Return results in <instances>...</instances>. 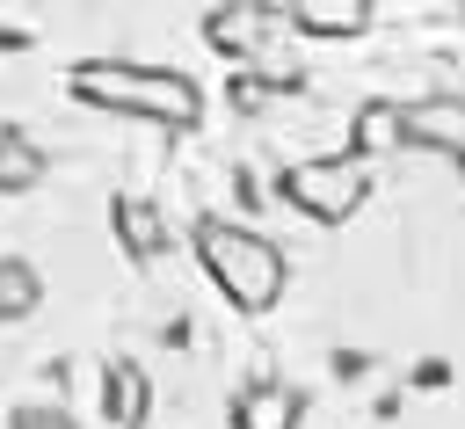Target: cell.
I'll return each instance as SVG.
<instances>
[{
  "mask_svg": "<svg viewBox=\"0 0 465 429\" xmlns=\"http://www.w3.org/2000/svg\"><path fill=\"white\" fill-rule=\"evenodd\" d=\"M65 95L102 109V116H138V124H167V131H189L203 116V87L189 73L131 65V58H80V65H65Z\"/></svg>",
  "mask_w": 465,
  "mask_h": 429,
  "instance_id": "1",
  "label": "cell"
},
{
  "mask_svg": "<svg viewBox=\"0 0 465 429\" xmlns=\"http://www.w3.org/2000/svg\"><path fill=\"white\" fill-rule=\"evenodd\" d=\"M196 262H203V276L225 291L232 313H269V305L283 298V284H291L283 247H276L269 233H254V225H232V218H203V225H196Z\"/></svg>",
  "mask_w": 465,
  "mask_h": 429,
  "instance_id": "2",
  "label": "cell"
},
{
  "mask_svg": "<svg viewBox=\"0 0 465 429\" xmlns=\"http://www.w3.org/2000/svg\"><path fill=\"white\" fill-rule=\"evenodd\" d=\"M363 196H371V175H363L356 153H341V160H305V167L283 175V204H298V211L320 218V225H341Z\"/></svg>",
  "mask_w": 465,
  "mask_h": 429,
  "instance_id": "3",
  "label": "cell"
},
{
  "mask_svg": "<svg viewBox=\"0 0 465 429\" xmlns=\"http://www.w3.org/2000/svg\"><path fill=\"white\" fill-rule=\"evenodd\" d=\"M400 138L429 145V153H465V102L458 95H429V102H400Z\"/></svg>",
  "mask_w": 465,
  "mask_h": 429,
  "instance_id": "4",
  "label": "cell"
},
{
  "mask_svg": "<svg viewBox=\"0 0 465 429\" xmlns=\"http://www.w3.org/2000/svg\"><path fill=\"white\" fill-rule=\"evenodd\" d=\"M298 414H305V400L276 378H254L232 393V429H298Z\"/></svg>",
  "mask_w": 465,
  "mask_h": 429,
  "instance_id": "5",
  "label": "cell"
},
{
  "mask_svg": "<svg viewBox=\"0 0 465 429\" xmlns=\"http://www.w3.org/2000/svg\"><path fill=\"white\" fill-rule=\"evenodd\" d=\"M109 225H116V240L131 247V262H160L167 225H160V211H153L145 196H116V204H109Z\"/></svg>",
  "mask_w": 465,
  "mask_h": 429,
  "instance_id": "6",
  "label": "cell"
},
{
  "mask_svg": "<svg viewBox=\"0 0 465 429\" xmlns=\"http://www.w3.org/2000/svg\"><path fill=\"white\" fill-rule=\"evenodd\" d=\"M291 22L305 36H363L371 29V0H291Z\"/></svg>",
  "mask_w": 465,
  "mask_h": 429,
  "instance_id": "7",
  "label": "cell"
},
{
  "mask_svg": "<svg viewBox=\"0 0 465 429\" xmlns=\"http://www.w3.org/2000/svg\"><path fill=\"white\" fill-rule=\"evenodd\" d=\"M36 305H44V276H36V262H22V254H0V327L29 320Z\"/></svg>",
  "mask_w": 465,
  "mask_h": 429,
  "instance_id": "8",
  "label": "cell"
},
{
  "mask_svg": "<svg viewBox=\"0 0 465 429\" xmlns=\"http://www.w3.org/2000/svg\"><path fill=\"white\" fill-rule=\"evenodd\" d=\"M102 407H109L116 429H138L145 422V371L138 364H109L102 371Z\"/></svg>",
  "mask_w": 465,
  "mask_h": 429,
  "instance_id": "9",
  "label": "cell"
},
{
  "mask_svg": "<svg viewBox=\"0 0 465 429\" xmlns=\"http://www.w3.org/2000/svg\"><path fill=\"white\" fill-rule=\"evenodd\" d=\"M44 182V145L29 131H0V196H22Z\"/></svg>",
  "mask_w": 465,
  "mask_h": 429,
  "instance_id": "10",
  "label": "cell"
},
{
  "mask_svg": "<svg viewBox=\"0 0 465 429\" xmlns=\"http://www.w3.org/2000/svg\"><path fill=\"white\" fill-rule=\"evenodd\" d=\"M392 145H407V138H400V102H363V116H356V131H349V153L371 160V153H392Z\"/></svg>",
  "mask_w": 465,
  "mask_h": 429,
  "instance_id": "11",
  "label": "cell"
},
{
  "mask_svg": "<svg viewBox=\"0 0 465 429\" xmlns=\"http://www.w3.org/2000/svg\"><path fill=\"white\" fill-rule=\"evenodd\" d=\"M254 29H262V15H247V7H240V15H218V22H211V44L240 51V44H254Z\"/></svg>",
  "mask_w": 465,
  "mask_h": 429,
  "instance_id": "12",
  "label": "cell"
},
{
  "mask_svg": "<svg viewBox=\"0 0 465 429\" xmlns=\"http://www.w3.org/2000/svg\"><path fill=\"white\" fill-rule=\"evenodd\" d=\"M15 429H80L65 407H44V400H29V407H15Z\"/></svg>",
  "mask_w": 465,
  "mask_h": 429,
  "instance_id": "13",
  "label": "cell"
},
{
  "mask_svg": "<svg viewBox=\"0 0 465 429\" xmlns=\"http://www.w3.org/2000/svg\"><path fill=\"white\" fill-rule=\"evenodd\" d=\"M458 167H465V153H458Z\"/></svg>",
  "mask_w": 465,
  "mask_h": 429,
  "instance_id": "14",
  "label": "cell"
}]
</instances>
